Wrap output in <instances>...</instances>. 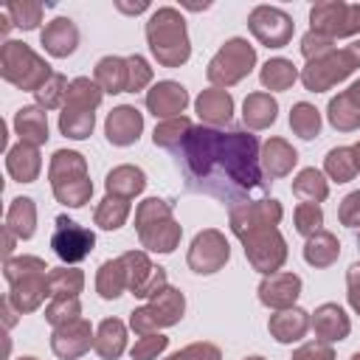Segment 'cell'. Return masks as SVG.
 Wrapping results in <instances>:
<instances>
[{
	"mask_svg": "<svg viewBox=\"0 0 360 360\" xmlns=\"http://www.w3.org/2000/svg\"><path fill=\"white\" fill-rule=\"evenodd\" d=\"M183 312H186V295H183L177 287L166 284L158 295L149 298V304L135 307V309L129 312V329H132L138 338H141V335H152V332H160V329H166V326L180 323Z\"/></svg>",
	"mask_w": 360,
	"mask_h": 360,
	"instance_id": "cell-7",
	"label": "cell"
},
{
	"mask_svg": "<svg viewBox=\"0 0 360 360\" xmlns=\"http://www.w3.org/2000/svg\"><path fill=\"white\" fill-rule=\"evenodd\" d=\"M135 231H138L141 248H146L149 253H174L183 236V228L172 214V205L160 197H146L138 202Z\"/></svg>",
	"mask_w": 360,
	"mask_h": 360,
	"instance_id": "cell-4",
	"label": "cell"
},
{
	"mask_svg": "<svg viewBox=\"0 0 360 360\" xmlns=\"http://www.w3.org/2000/svg\"><path fill=\"white\" fill-rule=\"evenodd\" d=\"M14 132L22 143H31V146H42L48 143V112L37 104H28V107H20L14 112Z\"/></svg>",
	"mask_w": 360,
	"mask_h": 360,
	"instance_id": "cell-26",
	"label": "cell"
},
{
	"mask_svg": "<svg viewBox=\"0 0 360 360\" xmlns=\"http://www.w3.org/2000/svg\"><path fill=\"white\" fill-rule=\"evenodd\" d=\"M295 163H298V152L292 149L290 141H284V138L264 141V146H262V172L267 177H273V180L287 177L295 169Z\"/></svg>",
	"mask_w": 360,
	"mask_h": 360,
	"instance_id": "cell-25",
	"label": "cell"
},
{
	"mask_svg": "<svg viewBox=\"0 0 360 360\" xmlns=\"http://www.w3.org/2000/svg\"><path fill=\"white\" fill-rule=\"evenodd\" d=\"M340 256V242L332 231H318L312 236H307L304 242V262L315 270H323V267H332Z\"/></svg>",
	"mask_w": 360,
	"mask_h": 360,
	"instance_id": "cell-29",
	"label": "cell"
},
{
	"mask_svg": "<svg viewBox=\"0 0 360 360\" xmlns=\"http://www.w3.org/2000/svg\"><path fill=\"white\" fill-rule=\"evenodd\" d=\"M292 194L304 202H318L321 205L329 197V180L315 166H307L292 177Z\"/></svg>",
	"mask_w": 360,
	"mask_h": 360,
	"instance_id": "cell-37",
	"label": "cell"
},
{
	"mask_svg": "<svg viewBox=\"0 0 360 360\" xmlns=\"http://www.w3.org/2000/svg\"><path fill=\"white\" fill-rule=\"evenodd\" d=\"M284 217V208L276 197H262V200H250V202H242V205H233L228 211V222H231V231L242 239L253 231H262V228H278Z\"/></svg>",
	"mask_w": 360,
	"mask_h": 360,
	"instance_id": "cell-14",
	"label": "cell"
},
{
	"mask_svg": "<svg viewBox=\"0 0 360 360\" xmlns=\"http://www.w3.org/2000/svg\"><path fill=\"white\" fill-rule=\"evenodd\" d=\"M143 132V112L132 104H118L104 121V135L112 146H132Z\"/></svg>",
	"mask_w": 360,
	"mask_h": 360,
	"instance_id": "cell-19",
	"label": "cell"
},
{
	"mask_svg": "<svg viewBox=\"0 0 360 360\" xmlns=\"http://www.w3.org/2000/svg\"><path fill=\"white\" fill-rule=\"evenodd\" d=\"M346 298L349 307L360 315V262H352L346 270Z\"/></svg>",
	"mask_w": 360,
	"mask_h": 360,
	"instance_id": "cell-56",
	"label": "cell"
},
{
	"mask_svg": "<svg viewBox=\"0 0 360 360\" xmlns=\"http://www.w3.org/2000/svg\"><path fill=\"white\" fill-rule=\"evenodd\" d=\"M323 172H326V177L335 180V183H349V180H354L357 163H354L352 146H335V149H329L326 158H323Z\"/></svg>",
	"mask_w": 360,
	"mask_h": 360,
	"instance_id": "cell-42",
	"label": "cell"
},
{
	"mask_svg": "<svg viewBox=\"0 0 360 360\" xmlns=\"http://www.w3.org/2000/svg\"><path fill=\"white\" fill-rule=\"evenodd\" d=\"M3 11L11 17L14 28H22V31H34V28H39V22H42L45 6H42L39 0H11V3H8Z\"/></svg>",
	"mask_w": 360,
	"mask_h": 360,
	"instance_id": "cell-45",
	"label": "cell"
},
{
	"mask_svg": "<svg viewBox=\"0 0 360 360\" xmlns=\"http://www.w3.org/2000/svg\"><path fill=\"white\" fill-rule=\"evenodd\" d=\"M292 222H295V231L301 236H312L323 225V211H321L318 202H298L295 214H292Z\"/></svg>",
	"mask_w": 360,
	"mask_h": 360,
	"instance_id": "cell-49",
	"label": "cell"
},
{
	"mask_svg": "<svg viewBox=\"0 0 360 360\" xmlns=\"http://www.w3.org/2000/svg\"><path fill=\"white\" fill-rule=\"evenodd\" d=\"M68 90H70V82H68V76H62V73H53L37 93H34V98H37V107H42V110H62L65 107V101H68Z\"/></svg>",
	"mask_w": 360,
	"mask_h": 360,
	"instance_id": "cell-46",
	"label": "cell"
},
{
	"mask_svg": "<svg viewBox=\"0 0 360 360\" xmlns=\"http://www.w3.org/2000/svg\"><path fill=\"white\" fill-rule=\"evenodd\" d=\"M127 68H129V84H127V93H138V90H143V87L152 84V68H149V62H146L141 53L127 56Z\"/></svg>",
	"mask_w": 360,
	"mask_h": 360,
	"instance_id": "cell-52",
	"label": "cell"
},
{
	"mask_svg": "<svg viewBox=\"0 0 360 360\" xmlns=\"http://www.w3.org/2000/svg\"><path fill=\"white\" fill-rule=\"evenodd\" d=\"M256 65V48L242 39V37H231L225 39V45L211 56L208 68H205V76L214 87H233L239 84Z\"/></svg>",
	"mask_w": 360,
	"mask_h": 360,
	"instance_id": "cell-8",
	"label": "cell"
},
{
	"mask_svg": "<svg viewBox=\"0 0 360 360\" xmlns=\"http://www.w3.org/2000/svg\"><path fill=\"white\" fill-rule=\"evenodd\" d=\"M312 326V318L307 309L301 307H290V309H278L270 315L267 321V329H270V338L278 340V343H298Z\"/></svg>",
	"mask_w": 360,
	"mask_h": 360,
	"instance_id": "cell-23",
	"label": "cell"
},
{
	"mask_svg": "<svg viewBox=\"0 0 360 360\" xmlns=\"http://www.w3.org/2000/svg\"><path fill=\"white\" fill-rule=\"evenodd\" d=\"M245 248V259L250 262V267L262 276H273L284 267L287 262V242L281 236L278 228H262L253 231L248 236L239 239Z\"/></svg>",
	"mask_w": 360,
	"mask_h": 360,
	"instance_id": "cell-10",
	"label": "cell"
},
{
	"mask_svg": "<svg viewBox=\"0 0 360 360\" xmlns=\"http://www.w3.org/2000/svg\"><path fill=\"white\" fill-rule=\"evenodd\" d=\"M146 45L158 59V65L163 68L186 65L191 56V42H188V28L183 14L172 6L155 8L146 20Z\"/></svg>",
	"mask_w": 360,
	"mask_h": 360,
	"instance_id": "cell-3",
	"label": "cell"
},
{
	"mask_svg": "<svg viewBox=\"0 0 360 360\" xmlns=\"http://www.w3.org/2000/svg\"><path fill=\"white\" fill-rule=\"evenodd\" d=\"M6 172L17 183H34L39 177V172H42L39 146L17 141L11 149H6Z\"/></svg>",
	"mask_w": 360,
	"mask_h": 360,
	"instance_id": "cell-24",
	"label": "cell"
},
{
	"mask_svg": "<svg viewBox=\"0 0 360 360\" xmlns=\"http://www.w3.org/2000/svg\"><path fill=\"white\" fill-rule=\"evenodd\" d=\"M39 42H42V48H45L51 56L65 59V56H70V53L79 48V28H76V22H73L70 17H53V20L42 28Z\"/></svg>",
	"mask_w": 360,
	"mask_h": 360,
	"instance_id": "cell-21",
	"label": "cell"
},
{
	"mask_svg": "<svg viewBox=\"0 0 360 360\" xmlns=\"http://www.w3.org/2000/svg\"><path fill=\"white\" fill-rule=\"evenodd\" d=\"M82 318V304L79 298H51L48 307H45V321L56 329V326H65L70 321H79Z\"/></svg>",
	"mask_w": 360,
	"mask_h": 360,
	"instance_id": "cell-48",
	"label": "cell"
},
{
	"mask_svg": "<svg viewBox=\"0 0 360 360\" xmlns=\"http://www.w3.org/2000/svg\"><path fill=\"white\" fill-rule=\"evenodd\" d=\"M101 98H104V90L96 84V79L79 76V79L70 82L68 101H65V104H76V107H84V110H98Z\"/></svg>",
	"mask_w": 360,
	"mask_h": 360,
	"instance_id": "cell-47",
	"label": "cell"
},
{
	"mask_svg": "<svg viewBox=\"0 0 360 360\" xmlns=\"http://www.w3.org/2000/svg\"><path fill=\"white\" fill-rule=\"evenodd\" d=\"M321 124H323V118H321V110L315 104H309V101L292 104V110H290V129L298 138H304V141L318 138L321 135Z\"/></svg>",
	"mask_w": 360,
	"mask_h": 360,
	"instance_id": "cell-41",
	"label": "cell"
},
{
	"mask_svg": "<svg viewBox=\"0 0 360 360\" xmlns=\"http://www.w3.org/2000/svg\"><path fill=\"white\" fill-rule=\"evenodd\" d=\"M183 166L186 186L191 191L217 197L228 208L262 200L267 191L262 172L259 141L248 129H217V127H191L177 152H172Z\"/></svg>",
	"mask_w": 360,
	"mask_h": 360,
	"instance_id": "cell-1",
	"label": "cell"
},
{
	"mask_svg": "<svg viewBox=\"0 0 360 360\" xmlns=\"http://www.w3.org/2000/svg\"><path fill=\"white\" fill-rule=\"evenodd\" d=\"M276 118H278V101L270 93L259 90V93L245 96V101H242V121H245V127L250 132L273 127Z\"/></svg>",
	"mask_w": 360,
	"mask_h": 360,
	"instance_id": "cell-27",
	"label": "cell"
},
{
	"mask_svg": "<svg viewBox=\"0 0 360 360\" xmlns=\"http://www.w3.org/2000/svg\"><path fill=\"white\" fill-rule=\"evenodd\" d=\"M338 219L346 228H360V188L349 191L338 205Z\"/></svg>",
	"mask_w": 360,
	"mask_h": 360,
	"instance_id": "cell-54",
	"label": "cell"
},
{
	"mask_svg": "<svg viewBox=\"0 0 360 360\" xmlns=\"http://www.w3.org/2000/svg\"><path fill=\"white\" fill-rule=\"evenodd\" d=\"M335 51V39L323 37V34H315V31H307L301 37V53L307 62H315V59H323Z\"/></svg>",
	"mask_w": 360,
	"mask_h": 360,
	"instance_id": "cell-51",
	"label": "cell"
},
{
	"mask_svg": "<svg viewBox=\"0 0 360 360\" xmlns=\"http://www.w3.org/2000/svg\"><path fill=\"white\" fill-rule=\"evenodd\" d=\"M124 290H127V267H124L121 256L101 262L96 270V292L104 301H115L118 295H124Z\"/></svg>",
	"mask_w": 360,
	"mask_h": 360,
	"instance_id": "cell-34",
	"label": "cell"
},
{
	"mask_svg": "<svg viewBox=\"0 0 360 360\" xmlns=\"http://www.w3.org/2000/svg\"><path fill=\"white\" fill-rule=\"evenodd\" d=\"M96 127V110H84V107H76V104H65L62 112H59V132L65 138H73V141H84L90 138Z\"/></svg>",
	"mask_w": 360,
	"mask_h": 360,
	"instance_id": "cell-36",
	"label": "cell"
},
{
	"mask_svg": "<svg viewBox=\"0 0 360 360\" xmlns=\"http://www.w3.org/2000/svg\"><path fill=\"white\" fill-rule=\"evenodd\" d=\"M3 315H6V326H14V321H17V309L8 304V298H3Z\"/></svg>",
	"mask_w": 360,
	"mask_h": 360,
	"instance_id": "cell-59",
	"label": "cell"
},
{
	"mask_svg": "<svg viewBox=\"0 0 360 360\" xmlns=\"http://www.w3.org/2000/svg\"><path fill=\"white\" fill-rule=\"evenodd\" d=\"M352 360H360V352H354V354H352Z\"/></svg>",
	"mask_w": 360,
	"mask_h": 360,
	"instance_id": "cell-64",
	"label": "cell"
},
{
	"mask_svg": "<svg viewBox=\"0 0 360 360\" xmlns=\"http://www.w3.org/2000/svg\"><path fill=\"white\" fill-rule=\"evenodd\" d=\"M115 6H118V11H124V14H141V11H146V8H149V3H146V0H141V3H135V6H129V3H121V0H118Z\"/></svg>",
	"mask_w": 360,
	"mask_h": 360,
	"instance_id": "cell-58",
	"label": "cell"
},
{
	"mask_svg": "<svg viewBox=\"0 0 360 360\" xmlns=\"http://www.w3.org/2000/svg\"><path fill=\"white\" fill-rule=\"evenodd\" d=\"M309 318H312V329H315L318 340H323V343L346 340L352 332V321L340 304H321V307H315V312Z\"/></svg>",
	"mask_w": 360,
	"mask_h": 360,
	"instance_id": "cell-22",
	"label": "cell"
},
{
	"mask_svg": "<svg viewBox=\"0 0 360 360\" xmlns=\"http://www.w3.org/2000/svg\"><path fill=\"white\" fill-rule=\"evenodd\" d=\"M228 259H231V245L225 233L217 228H205L191 239L186 264L197 276H211V273H219L228 264Z\"/></svg>",
	"mask_w": 360,
	"mask_h": 360,
	"instance_id": "cell-12",
	"label": "cell"
},
{
	"mask_svg": "<svg viewBox=\"0 0 360 360\" xmlns=\"http://www.w3.org/2000/svg\"><path fill=\"white\" fill-rule=\"evenodd\" d=\"M191 127H194V124H191L186 115H180V118H166V121H160V124L155 127L152 141H155V146H160V149L177 152L180 143L186 141V135L191 132Z\"/></svg>",
	"mask_w": 360,
	"mask_h": 360,
	"instance_id": "cell-43",
	"label": "cell"
},
{
	"mask_svg": "<svg viewBox=\"0 0 360 360\" xmlns=\"http://www.w3.org/2000/svg\"><path fill=\"white\" fill-rule=\"evenodd\" d=\"M352 152H354V163H357V172H360V141L352 146Z\"/></svg>",
	"mask_w": 360,
	"mask_h": 360,
	"instance_id": "cell-61",
	"label": "cell"
},
{
	"mask_svg": "<svg viewBox=\"0 0 360 360\" xmlns=\"http://www.w3.org/2000/svg\"><path fill=\"white\" fill-rule=\"evenodd\" d=\"M248 28L250 34L264 45V48H284L290 45L292 34H295V22L292 17L278 8V6H256L248 14Z\"/></svg>",
	"mask_w": 360,
	"mask_h": 360,
	"instance_id": "cell-13",
	"label": "cell"
},
{
	"mask_svg": "<svg viewBox=\"0 0 360 360\" xmlns=\"http://www.w3.org/2000/svg\"><path fill=\"white\" fill-rule=\"evenodd\" d=\"M256 292H259V301H262L267 309H273V312L290 309V307H295V301H298V295H301V276H295V273H281V270L273 273V276H262Z\"/></svg>",
	"mask_w": 360,
	"mask_h": 360,
	"instance_id": "cell-18",
	"label": "cell"
},
{
	"mask_svg": "<svg viewBox=\"0 0 360 360\" xmlns=\"http://www.w3.org/2000/svg\"><path fill=\"white\" fill-rule=\"evenodd\" d=\"M17 360H39V357H31V354H25V357H17Z\"/></svg>",
	"mask_w": 360,
	"mask_h": 360,
	"instance_id": "cell-63",
	"label": "cell"
},
{
	"mask_svg": "<svg viewBox=\"0 0 360 360\" xmlns=\"http://www.w3.org/2000/svg\"><path fill=\"white\" fill-rule=\"evenodd\" d=\"M51 191H53L56 202H62L68 208H82L93 197V180H90V174L87 177H76V180H68V183L51 186Z\"/></svg>",
	"mask_w": 360,
	"mask_h": 360,
	"instance_id": "cell-44",
	"label": "cell"
},
{
	"mask_svg": "<svg viewBox=\"0 0 360 360\" xmlns=\"http://www.w3.org/2000/svg\"><path fill=\"white\" fill-rule=\"evenodd\" d=\"M357 68H360V39H354L352 45H346L340 51L335 48L323 59L307 62L301 68V84L309 93H323V90H332L335 84H340L343 79H349Z\"/></svg>",
	"mask_w": 360,
	"mask_h": 360,
	"instance_id": "cell-6",
	"label": "cell"
},
{
	"mask_svg": "<svg viewBox=\"0 0 360 360\" xmlns=\"http://www.w3.org/2000/svg\"><path fill=\"white\" fill-rule=\"evenodd\" d=\"M93 343H96V332H93L90 321H84V318L56 326L51 332V352L59 360H79L82 354H87L93 349Z\"/></svg>",
	"mask_w": 360,
	"mask_h": 360,
	"instance_id": "cell-16",
	"label": "cell"
},
{
	"mask_svg": "<svg viewBox=\"0 0 360 360\" xmlns=\"http://www.w3.org/2000/svg\"><path fill=\"white\" fill-rule=\"evenodd\" d=\"M48 273L51 267L39 256H11L8 262H3V276L8 281L6 298L20 315L37 312L42 301L51 295Z\"/></svg>",
	"mask_w": 360,
	"mask_h": 360,
	"instance_id": "cell-2",
	"label": "cell"
},
{
	"mask_svg": "<svg viewBox=\"0 0 360 360\" xmlns=\"http://www.w3.org/2000/svg\"><path fill=\"white\" fill-rule=\"evenodd\" d=\"M346 96L352 98V104H354V107H360V79L349 84V90H346Z\"/></svg>",
	"mask_w": 360,
	"mask_h": 360,
	"instance_id": "cell-60",
	"label": "cell"
},
{
	"mask_svg": "<svg viewBox=\"0 0 360 360\" xmlns=\"http://www.w3.org/2000/svg\"><path fill=\"white\" fill-rule=\"evenodd\" d=\"M194 110L205 127H225L233 118V96L222 87H208L194 98Z\"/></svg>",
	"mask_w": 360,
	"mask_h": 360,
	"instance_id": "cell-20",
	"label": "cell"
},
{
	"mask_svg": "<svg viewBox=\"0 0 360 360\" xmlns=\"http://www.w3.org/2000/svg\"><path fill=\"white\" fill-rule=\"evenodd\" d=\"M326 118H329V124L338 132H354V129H360V107H354L346 93H338V96L329 98Z\"/></svg>",
	"mask_w": 360,
	"mask_h": 360,
	"instance_id": "cell-40",
	"label": "cell"
},
{
	"mask_svg": "<svg viewBox=\"0 0 360 360\" xmlns=\"http://www.w3.org/2000/svg\"><path fill=\"white\" fill-rule=\"evenodd\" d=\"M0 76L17 90L37 93L53 76V70L31 45L20 39H6L0 48Z\"/></svg>",
	"mask_w": 360,
	"mask_h": 360,
	"instance_id": "cell-5",
	"label": "cell"
},
{
	"mask_svg": "<svg viewBox=\"0 0 360 360\" xmlns=\"http://www.w3.org/2000/svg\"><path fill=\"white\" fill-rule=\"evenodd\" d=\"M104 188H107V194H112V197L132 200V197H138V194L146 188V174H143V169H138V166H132V163H121V166H115V169L107 172Z\"/></svg>",
	"mask_w": 360,
	"mask_h": 360,
	"instance_id": "cell-28",
	"label": "cell"
},
{
	"mask_svg": "<svg viewBox=\"0 0 360 360\" xmlns=\"http://www.w3.org/2000/svg\"><path fill=\"white\" fill-rule=\"evenodd\" d=\"M292 360H335V349H332V343L309 340L292 352Z\"/></svg>",
	"mask_w": 360,
	"mask_h": 360,
	"instance_id": "cell-55",
	"label": "cell"
},
{
	"mask_svg": "<svg viewBox=\"0 0 360 360\" xmlns=\"http://www.w3.org/2000/svg\"><path fill=\"white\" fill-rule=\"evenodd\" d=\"M166 360H222V352H219V346H214L208 340H197V343H188L180 352L169 354Z\"/></svg>",
	"mask_w": 360,
	"mask_h": 360,
	"instance_id": "cell-53",
	"label": "cell"
},
{
	"mask_svg": "<svg viewBox=\"0 0 360 360\" xmlns=\"http://www.w3.org/2000/svg\"><path fill=\"white\" fill-rule=\"evenodd\" d=\"M121 262L127 267V290L135 298H152L169 284L166 267L155 264L146 250H127L121 253Z\"/></svg>",
	"mask_w": 360,
	"mask_h": 360,
	"instance_id": "cell-15",
	"label": "cell"
},
{
	"mask_svg": "<svg viewBox=\"0 0 360 360\" xmlns=\"http://www.w3.org/2000/svg\"><path fill=\"white\" fill-rule=\"evenodd\" d=\"M146 110L166 121V118H180L183 110L188 107V90L180 84V82H172V79H163V82H155L149 90H146Z\"/></svg>",
	"mask_w": 360,
	"mask_h": 360,
	"instance_id": "cell-17",
	"label": "cell"
},
{
	"mask_svg": "<svg viewBox=\"0 0 360 360\" xmlns=\"http://www.w3.org/2000/svg\"><path fill=\"white\" fill-rule=\"evenodd\" d=\"M245 360H264L262 354H250V357H245Z\"/></svg>",
	"mask_w": 360,
	"mask_h": 360,
	"instance_id": "cell-62",
	"label": "cell"
},
{
	"mask_svg": "<svg viewBox=\"0 0 360 360\" xmlns=\"http://www.w3.org/2000/svg\"><path fill=\"white\" fill-rule=\"evenodd\" d=\"M76 177H87V160L82 152H73V149H56L51 155V163H48V180L51 186L56 183H68V180H76Z\"/></svg>",
	"mask_w": 360,
	"mask_h": 360,
	"instance_id": "cell-32",
	"label": "cell"
},
{
	"mask_svg": "<svg viewBox=\"0 0 360 360\" xmlns=\"http://www.w3.org/2000/svg\"><path fill=\"white\" fill-rule=\"evenodd\" d=\"M309 31L329 39H349L360 34V3L323 0L309 8Z\"/></svg>",
	"mask_w": 360,
	"mask_h": 360,
	"instance_id": "cell-9",
	"label": "cell"
},
{
	"mask_svg": "<svg viewBox=\"0 0 360 360\" xmlns=\"http://www.w3.org/2000/svg\"><path fill=\"white\" fill-rule=\"evenodd\" d=\"M14 245H17V236H14L8 228H3V262H8V259H11Z\"/></svg>",
	"mask_w": 360,
	"mask_h": 360,
	"instance_id": "cell-57",
	"label": "cell"
},
{
	"mask_svg": "<svg viewBox=\"0 0 360 360\" xmlns=\"http://www.w3.org/2000/svg\"><path fill=\"white\" fill-rule=\"evenodd\" d=\"M48 284L51 298H79V292L84 290V273L76 264H62L48 273Z\"/></svg>",
	"mask_w": 360,
	"mask_h": 360,
	"instance_id": "cell-38",
	"label": "cell"
},
{
	"mask_svg": "<svg viewBox=\"0 0 360 360\" xmlns=\"http://www.w3.org/2000/svg\"><path fill=\"white\" fill-rule=\"evenodd\" d=\"M93 79L96 84L115 96V93H127V84H129V68H127V59L121 56H101L96 62V70H93Z\"/></svg>",
	"mask_w": 360,
	"mask_h": 360,
	"instance_id": "cell-31",
	"label": "cell"
},
{
	"mask_svg": "<svg viewBox=\"0 0 360 360\" xmlns=\"http://www.w3.org/2000/svg\"><path fill=\"white\" fill-rule=\"evenodd\" d=\"M6 228L17 239H31L37 231V202L31 197H14L6 211Z\"/></svg>",
	"mask_w": 360,
	"mask_h": 360,
	"instance_id": "cell-33",
	"label": "cell"
},
{
	"mask_svg": "<svg viewBox=\"0 0 360 360\" xmlns=\"http://www.w3.org/2000/svg\"><path fill=\"white\" fill-rule=\"evenodd\" d=\"M129 219V200L124 197H112L107 194L98 205H96V214H93V222L101 228V231H118L124 228Z\"/></svg>",
	"mask_w": 360,
	"mask_h": 360,
	"instance_id": "cell-39",
	"label": "cell"
},
{
	"mask_svg": "<svg viewBox=\"0 0 360 360\" xmlns=\"http://www.w3.org/2000/svg\"><path fill=\"white\" fill-rule=\"evenodd\" d=\"M166 346H169V338L160 332H152V335H141L129 349V354L132 360H158L166 352Z\"/></svg>",
	"mask_w": 360,
	"mask_h": 360,
	"instance_id": "cell-50",
	"label": "cell"
},
{
	"mask_svg": "<svg viewBox=\"0 0 360 360\" xmlns=\"http://www.w3.org/2000/svg\"><path fill=\"white\" fill-rule=\"evenodd\" d=\"M51 248L53 253L65 262V264H79L84 262L93 248H96V233L84 225H79L76 219H70L68 214H59L53 219V233H51Z\"/></svg>",
	"mask_w": 360,
	"mask_h": 360,
	"instance_id": "cell-11",
	"label": "cell"
},
{
	"mask_svg": "<svg viewBox=\"0 0 360 360\" xmlns=\"http://www.w3.org/2000/svg\"><path fill=\"white\" fill-rule=\"evenodd\" d=\"M96 354L101 360H118L127 349V326L118 318H104L96 329V343H93Z\"/></svg>",
	"mask_w": 360,
	"mask_h": 360,
	"instance_id": "cell-30",
	"label": "cell"
},
{
	"mask_svg": "<svg viewBox=\"0 0 360 360\" xmlns=\"http://www.w3.org/2000/svg\"><path fill=\"white\" fill-rule=\"evenodd\" d=\"M295 79H301V70L292 65V59H284V56L267 59L259 70V82L264 90H287L295 84Z\"/></svg>",
	"mask_w": 360,
	"mask_h": 360,
	"instance_id": "cell-35",
	"label": "cell"
}]
</instances>
